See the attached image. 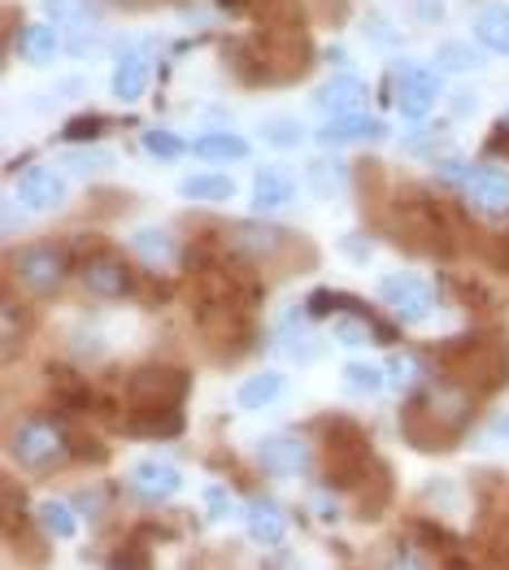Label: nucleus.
<instances>
[{"label":"nucleus","mask_w":509,"mask_h":570,"mask_svg":"<svg viewBox=\"0 0 509 570\" xmlns=\"http://www.w3.org/2000/svg\"><path fill=\"white\" fill-rule=\"evenodd\" d=\"M474 419V392L453 380L427 383L401 410V428L418 449H449Z\"/></svg>","instance_id":"nucleus-1"},{"label":"nucleus","mask_w":509,"mask_h":570,"mask_svg":"<svg viewBox=\"0 0 509 570\" xmlns=\"http://www.w3.org/2000/svg\"><path fill=\"white\" fill-rule=\"evenodd\" d=\"M9 458L27 475H52L57 466H66L75 458V440L52 419L31 414V419H18L13 431H9Z\"/></svg>","instance_id":"nucleus-2"},{"label":"nucleus","mask_w":509,"mask_h":570,"mask_svg":"<svg viewBox=\"0 0 509 570\" xmlns=\"http://www.w3.org/2000/svg\"><path fill=\"white\" fill-rule=\"evenodd\" d=\"M9 279L22 287L27 296H57L66 279H70V253L52 239H40V244H22L9 253Z\"/></svg>","instance_id":"nucleus-3"},{"label":"nucleus","mask_w":509,"mask_h":570,"mask_svg":"<svg viewBox=\"0 0 509 570\" xmlns=\"http://www.w3.org/2000/svg\"><path fill=\"white\" fill-rule=\"evenodd\" d=\"M227 248L239 262L271 266V262H283L296 248V239L287 227H275V223H235V227H227Z\"/></svg>","instance_id":"nucleus-4"},{"label":"nucleus","mask_w":509,"mask_h":570,"mask_svg":"<svg viewBox=\"0 0 509 570\" xmlns=\"http://www.w3.org/2000/svg\"><path fill=\"white\" fill-rule=\"evenodd\" d=\"M379 301H383L401 323H410V327L427 323L431 309H435V292H431V284H427L422 275H414V271L388 275V279L379 284Z\"/></svg>","instance_id":"nucleus-5"},{"label":"nucleus","mask_w":509,"mask_h":570,"mask_svg":"<svg viewBox=\"0 0 509 570\" xmlns=\"http://www.w3.org/2000/svg\"><path fill=\"white\" fill-rule=\"evenodd\" d=\"M444 92V83H440V75L435 70H427V66H401L397 75H392V100H397V109L418 122V118H427V109L440 100Z\"/></svg>","instance_id":"nucleus-6"},{"label":"nucleus","mask_w":509,"mask_h":570,"mask_svg":"<svg viewBox=\"0 0 509 570\" xmlns=\"http://www.w3.org/2000/svg\"><path fill=\"white\" fill-rule=\"evenodd\" d=\"M123 428L139 440H166V435H184V401H131Z\"/></svg>","instance_id":"nucleus-7"},{"label":"nucleus","mask_w":509,"mask_h":570,"mask_svg":"<svg viewBox=\"0 0 509 570\" xmlns=\"http://www.w3.org/2000/svg\"><path fill=\"white\" fill-rule=\"evenodd\" d=\"M257 466L262 475L271 479H296L310 471V444L292 431H278V435H266L257 444Z\"/></svg>","instance_id":"nucleus-8"},{"label":"nucleus","mask_w":509,"mask_h":570,"mask_svg":"<svg viewBox=\"0 0 509 570\" xmlns=\"http://www.w3.org/2000/svg\"><path fill=\"white\" fill-rule=\"evenodd\" d=\"M84 287H88V296L96 301H127L131 292H136V275H131V266L127 262H118L114 253H100V257H88L84 262Z\"/></svg>","instance_id":"nucleus-9"},{"label":"nucleus","mask_w":509,"mask_h":570,"mask_svg":"<svg viewBox=\"0 0 509 570\" xmlns=\"http://www.w3.org/2000/svg\"><path fill=\"white\" fill-rule=\"evenodd\" d=\"M462 196L470 200L474 214L483 218H506L509 214V175L497 166H470L462 184Z\"/></svg>","instance_id":"nucleus-10"},{"label":"nucleus","mask_w":509,"mask_h":570,"mask_svg":"<svg viewBox=\"0 0 509 570\" xmlns=\"http://www.w3.org/2000/svg\"><path fill=\"white\" fill-rule=\"evenodd\" d=\"M192 380L179 366H139L127 380V405L131 401H184Z\"/></svg>","instance_id":"nucleus-11"},{"label":"nucleus","mask_w":509,"mask_h":570,"mask_svg":"<svg viewBox=\"0 0 509 570\" xmlns=\"http://www.w3.org/2000/svg\"><path fill=\"white\" fill-rule=\"evenodd\" d=\"M66 179L57 175V170H45V166H31V170H22L18 175V200L27 205V209H36V214H52V209H61L66 205Z\"/></svg>","instance_id":"nucleus-12"},{"label":"nucleus","mask_w":509,"mask_h":570,"mask_svg":"<svg viewBox=\"0 0 509 570\" xmlns=\"http://www.w3.org/2000/svg\"><path fill=\"white\" fill-rule=\"evenodd\" d=\"M127 483H131V492L144 497V501H170L184 488V475H179V466H170L161 458H144V462H136L127 471Z\"/></svg>","instance_id":"nucleus-13"},{"label":"nucleus","mask_w":509,"mask_h":570,"mask_svg":"<svg viewBox=\"0 0 509 570\" xmlns=\"http://www.w3.org/2000/svg\"><path fill=\"white\" fill-rule=\"evenodd\" d=\"M388 136V127L371 118V114H362V109H349V114H331V122L319 127V140L323 144H371V140H383Z\"/></svg>","instance_id":"nucleus-14"},{"label":"nucleus","mask_w":509,"mask_h":570,"mask_svg":"<svg viewBox=\"0 0 509 570\" xmlns=\"http://www.w3.org/2000/svg\"><path fill=\"white\" fill-rule=\"evenodd\" d=\"M131 253H136L148 271H166V266H175L184 257V244H179L175 232H166V227H139L136 236H131Z\"/></svg>","instance_id":"nucleus-15"},{"label":"nucleus","mask_w":509,"mask_h":570,"mask_svg":"<svg viewBox=\"0 0 509 570\" xmlns=\"http://www.w3.org/2000/svg\"><path fill=\"white\" fill-rule=\"evenodd\" d=\"M292 196H296V179L283 166H262L257 170V179H253V209L257 214H271V209L292 205Z\"/></svg>","instance_id":"nucleus-16"},{"label":"nucleus","mask_w":509,"mask_h":570,"mask_svg":"<svg viewBox=\"0 0 509 570\" xmlns=\"http://www.w3.org/2000/svg\"><path fill=\"white\" fill-rule=\"evenodd\" d=\"M366 83L358 79V75H335L331 83H323L319 88V96H314V105L319 109H326V114H349V109H362L366 105Z\"/></svg>","instance_id":"nucleus-17"},{"label":"nucleus","mask_w":509,"mask_h":570,"mask_svg":"<svg viewBox=\"0 0 509 570\" xmlns=\"http://www.w3.org/2000/svg\"><path fill=\"white\" fill-rule=\"evenodd\" d=\"M244 519H248V535L257 540V544H283V535H287V519H283V510H278L275 501H262V497H253L248 501V510H244Z\"/></svg>","instance_id":"nucleus-18"},{"label":"nucleus","mask_w":509,"mask_h":570,"mask_svg":"<svg viewBox=\"0 0 509 570\" xmlns=\"http://www.w3.org/2000/svg\"><path fill=\"white\" fill-rule=\"evenodd\" d=\"M474 40L492 52H509V4L492 0L474 13Z\"/></svg>","instance_id":"nucleus-19"},{"label":"nucleus","mask_w":509,"mask_h":570,"mask_svg":"<svg viewBox=\"0 0 509 570\" xmlns=\"http://www.w3.org/2000/svg\"><path fill=\"white\" fill-rule=\"evenodd\" d=\"M283 387H287V380H283L278 371H262V375H248V380L239 383V392H235V405H239V410H248V414H253V410H266V405L275 401Z\"/></svg>","instance_id":"nucleus-20"},{"label":"nucleus","mask_w":509,"mask_h":570,"mask_svg":"<svg viewBox=\"0 0 509 570\" xmlns=\"http://www.w3.org/2000/svg\"><path fill=\"white\" fill-rule=\"evenodd\" d=\"M144 92H148V57H139V52L118 57V66H114V96L118 100H139Z\"/></svg>","instance_id":"nucleus-21"},{"label":"nucleus","mask_w":509,"mask_h":570,"mask_svg":"<svg viewBox=\"0 0 509 570\" xmlns=\"http://www.w3.org/2000/svg\"><path fill=\"white\" fill-rule=\"evenodd\" d=\"M179 196H187V200L223 205V200H232L235 196V179L232 175H209V170H200V175H187L184 184H179Z\"/></svg>","instance_id":"nucleus-22"},{"label":"nucleus","mask_w":509,"mask_h":570,"mask_svg":"<svg viewBox=\"0 0 509 570\" xmlns=\"http://www.w3.org/2000/svg\"><path fill=\"white\" fill-rule=\"evenodd\" d=\"M45 13L52 22H61L70 36L96 31V0H45Z\"/></svg>","instance_id":"nucleus-23"},{"label":"nucleus","mask_w":509,"mask_h":570,"mask_svg":"<svg viewBox=\"0 0 509 570\" xmlns=\"http://www.w3.org/2000/svg\"><path fill=\"white\" fill-rule=\"evenodd\" d=\"M22 340H31V318H22L18 301L4 296V301H0V348H4V362L18 357V344H22Z\"/></svg>","instance_id":"nucleus-24"},{"label":"nucleus","mask_w":509,"mask_h":570,"mask_svg":"<svg viewBox=\"0 0 509 570\" xmlns=\"http://www.w3.org/2000/svg\"><path fill=\"white\" fill-rule=\"evenodd\" d=\"M18 52L31 61V66H48L57 57V31L48 22H36V27H22L18 36Z\"/></svg>","instance_id":"nucleus-25"},{"label":"nucleus","mask_w":509,"mask_h":570,"mask_svg":"<svg viewBox=\"0 0 509 570\" xmlns=\"http://www.w3.org/2000/svg\"><path fill=\"white\" fill-rule=\"evenodd\" d=\"M196 153L205 161H248V140L227 136V131H209V136L196 140Z\"/></svg>","instance_id":"nucleus-26"},{"label":"nucleus","mask_w":509,"mask_h":570,"mask_svg":"<svg viewBox=\"0 0 509 570\" xmlns=\"http://www.w3.org/2000/svg\"><path fill=\"white\" fill-rule=\"evenodd\" d=\"M36 519H40V527H45L52 540H75V531H79V519H75V505L70 501H45L36 510Z\"/></svg>","instance_id":"nucleus-27"},{"label":"nucleus","mask_w":509,"mask_h":570,"mask_svg":"<svg viewBox=\"0 0 509 570\" xmlns=\"http://www.w3.org/2000/svg\"><path fill=\"white\" fill-rule=\"evenodd\" d=\"M479 48L462 45V40H449V45L435 48V66L444 70V75H466V70H479Z\"/></svg>","instance_id":"nucleus-28"},{"label":"nucleus","mask_w":509,"mask_h":570,"mask_svg":"<svg viewBox=\"0 0 509 570\" xmlns=\"http://www.w3.org/2000/svg\"><path fill=\"white\" fill-rule=\"evenodd\" d=\"M109 131V118L105 114H75L66 127H61V140L66 144H88V140H100Z\"/></svg>","instance_id":"nucleus-29"},{"label":"nucleus","mask_w":509,"mask_h":570,"mask_svg":"<svg viewBox=\"0 0 509 570\" xmlns=\"http://www.w3.org/2000/svg\"><path fill=\"white\" fill-rule=\"evenodd\" d=\"M262 140L271 144V148H296V144L305 140V127H301L296 118L278 114V118H266V122H262Z\"/></svg>","instance_id":"nucleus-30"},{"label":"nucleus","mask_w":509,"mask_h":570,"mask_svg":"<svg viewBox=\"0 0 509 570\" xmlns=\"http://www.w3.org/2000/svg\"><path fill=\"white\" fill-rule=\"evenodd\" d=\"M344 383H349L353 392H362V396H374V392H383L388 371H383V366H371V362H349V366H344Z\"/></svg>","instance_id":"nucleus-31"},{"label":"nucleus","mask_w":509,"mask_h":570,"mask_svg":"<svg viewBox=\"0 0 509 570\" xmlns=\"http://www.w3.org/2000/svg\"><path fill=\"white\" fill-rule=\"evenodd\" d=\"M144 148L157 157V161H179L187 153V144L175 136V131H161V127H153V131H144Z\"/></svg>","instance_id":"nucleus-32"},{"label":"nucleus","mask_w":509,"mask_h":570,"mask_svg":"<svg viewBox=\"0 0 509 570\" xmlns=\"http://www.w3.org/2000/svg\"><path fill=\"white\" fill-rule=\"evenodd\" d=\"M383 371H388V380L397 383V387H418V383H422V362H418V357H405V353H392V357L383 362Z\"/></svg>","instance_id":"nucleus-33"},{"label":"nucleus","mask_w":509,"mask_h":570,"mask_svg":"<svg viewBox=\"0 0 509 570\" xmlns=\"http://www.w3.org/2000/svg\"><path fill=\"white\" fill-rule=\"evenodd\" d=\"M344 179H349V170H344V166H340V161H314V166H310V188H319L323 191V196H331V191H340V184H344Z\"/></svg>","instance_id":"nucleus-34"},{"label":"nucleus","mask_w":509,"mask_h":570,"mask_svg":"<svg viewBox=\"0 0 509 570\" xmlns=\"http://www.w3.org/2000/svg\"><path fill=\"white\" fill-rule=\"evenodd\" d=\"M326 314H340V292L319 287V292H310V301H305V318H326Z\"/></svg>","instance_id":"nucleus-35"},{"label":"nucleus","mask_w":509,"mask_h":570,"mask_svg":"<svg viewBox=\"0 0 509 570\" xmlns=\"http://www.w3.org/2000/svg\"><path fill=\"white\" fill-rule=\"evenodd\" d=\"M66 161H70V170H79V175H92V170H105L114 157H109V153H96V148H88V153H70Z\"/></svg>","instance_id":"nucleus-36"},{"label":"nucleus","mask_w":509,"mask_h":570,"mask_svg":"<svg viewBox=\"0 0 509 570\" xmlns=\"http://www.w3.org/2000/svg\"><path fill=\"white\" fill-rule=\"evenodd\" d=\"M414 535H422V540H431L427 549H453V535H449V531H440V527L422 523V519L414 523Z\"/></svg>","instance_id":"nucleus-37"},{"label":"nucleus","mask_w":509,"mask_h":570,"mask_svg":"<svg viewBox=\"0 0 509 570\" xmlns=\"http://www.w3.org/2000/svg\"><path fill=\"white\" fill-rule=\"evenodd\" d=\"M383 22H388V18H366V36H379V40H388V45H392V40H397V31H388V27H383Z\"/></svg>","instance_id":"nucleus-38"},{"label":"nucleus","mask_w":509,"mask_h":570,"mask_svg":"<svg viewBox=\"0 0 509 570\" xmlns=\"http://www.w3.org/2000/svg\"><path fill=\"white\" fill-rule=\"evenodd\" d=\"M75 501H79V505H88V519H100V514H105V501H100L96 492H79Z\"/></svg>","instance_id":"nucleus-39"},{"label":"nucleus","mask_w":509,"mask_h":570,"mask_svg":"<svg viewBox=\"0 0 509 570\" xmlns=\"http://www.w3.org/2000/svg\"><path fill=\"white\" fill-rule=\"evenodd\" d=\"M314 510H319V519H323V523H335V519H340V505H335L331 497H319V501H314Z\"/></svg>","instance_id":"nucleus-40"},{"label":"nucleus","mask_w":509,"mask_h":570,"mask_svg":"<svg viewBox=\"0 0 509 570\" xmlns=\"http://www.w3.org/2000/svg\"><path fill=\"white\" fill-rule=\"evenodd\" d=\"M148 562H153L148 553H118L114 558V567H148Z\"/></svg>","instance_id":"nucleus-41"},{"label":"nucleus","mask_w":509,"mask_h":570,"mask_svg":"<svg viewBox=\"0 0 509 570\" xmlns=\"http://www.w3.org/2000/svg\"><path fill=\"white\" fill-rule=\"evenodd\" d=\"M209 505H214L209 514H214V519H223V514H227V492H218V488H209Z\"/></svg>","instance_id":"nucleus-42"},{"label":"nucleus","mask_w":509,"mask_h":570,"mask_svg":"<svg viewBox=\"0 0 509 570\" xmlns=\"http://www.w3.org/2000/svg\"><path fill=\"white\" fill-rule=\"evenodd\" d=\"M18 232V214H13V205H4V236H13Z\"/></svg>","instance_id":"nucleus-43"},{"label":"nucleus","mask_w":509,"mask_h":570,"mask_svg":"<svg viewBox=\"0 0 509 570\" xmlns=\"http://www.w3.org/2000/svg\"><path fill=\"white\" fill-rule=\"evenodd\" d=\"M492 435H497V440H509V414H506V419H497V423H492Z\"/></svg>","instance_id":"nucleus-44"},{"label":"nucleus","mask_w":509,"mask_h":570,"mask_svg":"<svg viewBox=\"0 0 509 570\" xmlns=\"http://www.w3.org/2000/svg\"><path fill=\"white\" fill-rule=\"evenodd\" d=\"M344 57H349V52H344V48H326V61H331V66H340V61H344Z\"/></svg>","instance_id":"nucleus-45"},{"label":"nucleus","mask_w":509,"mask_h":570,"mask_svg":"<svg viewBox=\"0 0 509 570\" xmlns=\"http://www.w3.org/2000/svg\"><path fill=\"white\" fill-rule=\"evenodd\" d=\"M114 4H144V0H114Z\"/></svg>","instance_id":"nucleus-46"},{"label":"nucleus","mask_w":509,"mask_h":570,"mask_svg":"<svg viewBox=\"0 0 509 570\" xmlns=\"http://www.w3.org/2000/svg\"><path fill=\"white\" fill-rule=\"evenodd\" d=\"M506 118H509V114H506Z\"/></svg>","instance_id":"nucleus-47"}]
</instances>
